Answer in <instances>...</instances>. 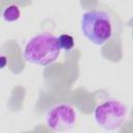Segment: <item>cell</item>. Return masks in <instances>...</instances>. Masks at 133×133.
I'll return each mask as SVG.
<instances>
[{"mask_svg": "<svg viewBox=\"0 0 133 133\" xmlns=\"http://www.w3.org/2000/svg\"><path fill=\"white\" fill-rule=\"evenodd\" d=\"M80 30L92 45L103 46L114 35L115 22L113 16L107 10L90 9L81 15Z\"/></svg>", "mask_w": 133, "mask_h": 133, "instance_id": "obj_1", "label": "cell"}, {"mask_svg": "<svg viewBox=\"0 0 133 133\" xmlns=\"http://www.w3.org/2000/svg\"><path fill=\"white\" fill-rule=\"evenodd\" d=\"M60 52L57 36L49 32H43L28 39L23 49V57L29 63L46 66L57 60Z\"/></svg>", "mask_w": 133, "mask_h": 133, "instance_id": "obj_2", "label": "cell"}, {"mask_svg": "<svg viewBox=\"0 0 133 133\" xmlns=\"http://www.w3.org/2000/svg\"><path fill=\"white\" fill-rule=\"evenodd\" d=\"M129 116L128 106L115 99L100 103L94 111V119L99 127L106 131H118Z\"/></svg>", "mask_w": 133, "mask_h": 133, "instance_id": "obj_3", "label": "cell"}, {"mask_svg": "<svg viewBox=\"0 0 133 133\" xmlns=\"http://www.w3.org/2000/svg\"><path fill=\"white\" fill-rule=\"evenodd\" d=\"M78 113L76 108L69 103H59L52 106L45 113V125L53 132H64L76 125Z\"/></svg>", "mask_w": 133, "mask_h": 133, "instance_id": "obj_4", "label": "cell"}, {"mask_svg": "<svg viewBox=\"0 0 133 133\" xmlns=\"http://www.w3.org/2000/svg\"><path fill=\"white\" fill-rule=\"evenodd\" d=\"M21 17L20 7L16 4H10L6 6L2 11V18L6 22H16Z\"/></svg>", "mask_w": 133, "mask_h": 133, "instance_id": "obj_5", "label": "cell"}, {"mask_svg": "<svg viewBox=\"0 0 133 133\" xmlns=\"http://www.w3.org/2000/svg\"><path fill=\"white\" fill-rule=\"evenodd\" d=\"M57 39L61 50L71 51L75 47V39L70 34H60L59 36H57Z\"/></svg>", "mask_w": 133, "mask_h": 133, "instance_id": "obj_6", "label": "cell"}, {"mask_svg": "<svg viewBox=\"0 0 133 133\" xmlns=\"http://www.w3.org/2000/svg\"><path fill=\"white\" fill-rule=\"evenodd\" d=\"M7 65V57L5 55L0 54V70L5 69Z\"/></svg>", "mask_w": 133, "mask_h": 133, "instance_id": "obj_7", "label": "cell"}]
</instances>
